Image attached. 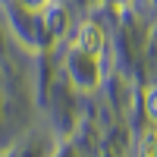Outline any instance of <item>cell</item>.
Instances as JSON below:
<instances>
[{
    "label": "cell",
    "instance_id": "6da1fadb",
    "mask_svg": "<svg viewBox=\"0 0 157 157\" xmlns=\"http://www.w3.org/2000/svg\"><path fill=\"white\" fill-rule=\"evenodd\" d=\"M66 72H69V78L82 88V75H88V85H98V78H101V72H98V57L94 54H85V50H78V47H72L69 50V60H66Z\"/></svg>",
    "mask_w": 157,
    "mask_h": 157
},
{
    "label": "cell",
    "instance_id": "7a4b0ae2",
    "mask_svg": "<svg viewBox=\"0 0 157 157\" xmlns=\"http://www.w3.org/2000/svg\"><path fill=\"white\" fill-rule=\"evenodd\" d=\"M104 44H107V35H104V29H101L98 22H85L82 29H78V35H75V47L85 50V54L101 57Z\"/></svg>",
    "mask_w": 157,
    "mask_h": 157
},
{
    "label": "cell",
    "instance_id": "3957f363",
    "mask_svg": "<svg viewBox=\"0 0 157 157\" xmlns=\"http://www.w3.org/2000/svg\"><path fill=\"white\" fill-rule=\"evenodd\" d=\"M138 157H157V129H141L138 132Z\"/></svg>",
    "mask_w": 157,
    "mask_h": 157
},
{
    "label": "cell",
    "instance_id": "277c9868",
    "mask_svg": "<svg viewBox=\"0 0 157 157\" xmlns=\"http://www.w3.org/2000/svg\"><path fill=\"white\" fill-rule=\"evenodd\" d=\"M145 113H148V120L157 126V88L145 91Z\"/></svg>",
    "mask_w": 157,
    "mask_h": 157
},
{
    "label": "cell",
    "instance_id": "5b68a950",
    "mask_svg": "<svg viewBox=\"0 0 157 157\" xmlns=\"http://www.w3.org/2000/svg\"><path fill=\"white\" fill-rule=\"evenodd\" d=\"M19 3L29 10V13H44L50 3H54V0H19Z\"/></svg>",
    "mask_w": 157,
    "mask_h": 157
}]
</instances>
